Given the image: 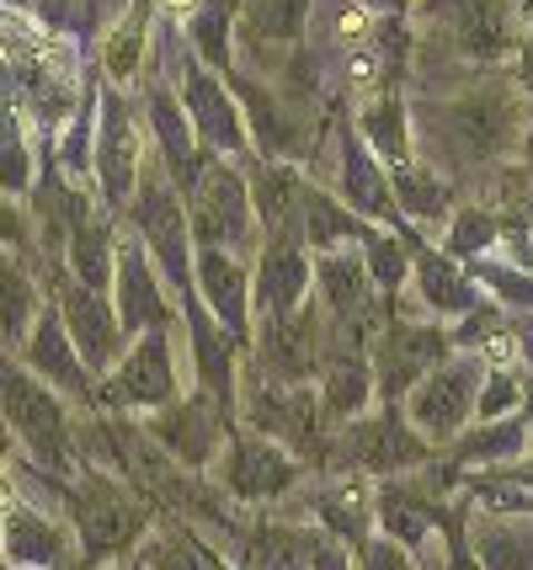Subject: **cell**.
<instances>
[{"label": "cell", "mask_w": 533, "mask_h": 570, "mask_svg": "<svg viewBox=\"0 0 533 570\" xmlns=\"http://www.w3.org/2000/svg\"><path fill=\"white\" fill-rule=\"evenodd\" d=\"M134 32H139V27L128 22L124 32L112 38V53H107V70L118 75V80H128V75H134Z\"/></svg>", "instance_id": "6da1fadb"}, {"label": "cell", "mask_w": 533, "mask_h": 570, "mask_svg": "<svg viewBox=\"0 0 533 570\" xmlns=\"http://www.w3.org/2000/svg\"><path fill=\"white\" fill-rule=\"evenodd\" d=\"M368 27H374V11H368V6H347V11L336 17V38H342V43H357Z\"/></svg>", "instance_id": "7a4b0ae2"}, {"label": "cell", "mask_w": 533, "mask_h": 570, "mask_svg": "<svg viewBox=\"0 0 533 570\" xmlns=\"http://www.w3.org/2000/svg\"><path fill=\"white\" fill-rule=\"evenodd\" d=\"M347 75H353V86H374V80H379V53H374V49H357L353 65H347Z\"/></svg>", "instance_id": "3957f363"}, {"label": "cell", "mask_w": 533, "mask_h": 570, "mask_svg": "<svg viewBox=\"0 0 533 570\" xmlns=\"http://www.w3.org/2000/svg\"><path fill=\"white\" fill-rule=\"evenodd\" d=\"M485 357H491L496 368H507V363H512V357H517V352H512V342H507V336H496V342H485Z\"/></svg>", "instance_id": "277c9868"}, {"label": "cell", "mask_w": 533, "mask_h": 570, "mask_svg": "<svg viewBox=\"0 0 533 570\" xmlns=\"http://www.w3.org/2000/svg\"><path fill=\"white\" fill-rule=\"evenodd\" d=\"M160 6H166V11H171V17H187V11H193V6H198V0H160Z\"/></svg>", "instance_id": "5b68a950"}]
</instances>
